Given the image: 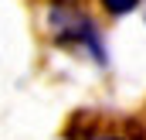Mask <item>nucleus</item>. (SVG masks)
Masks as SVG:
<instances>
[{
  "label": "nucleus",
  "mask_w": 146,
  "mask_h": 140,
  "mask_svg": "<svg viewBox=\"0 0 146 140\" xmlns=\"http://www.w3.org/2000/svg\"><path fill=\"white\" fill-rule=\"evenodd\" d=\"M99 7H102L109 17H126V14L139 10V7H143V0H99Z\"/></svg>",
  "instance_id": "obj_3"
},
{
  "label": "nucleus",
  "mask_w": 146,
  "mask_h": 140,
  "mask_svg": "<svg viewBox=\"0 0 146 140\" xmlns=\"http://www.w3.org/2000/svg\"><path fill=\"white\" fill-rule=\"evenodd\" d=\"M75 130H68L72 140H146V130L136 120H119V123H106V120H85L75 116Z\"/></svg>",
  "instance_id": "obj_2"
},
{
  "label": "nucleus",
  "mask_w": 146,
  "mask_h": 140,
  "mask_svg": "<svg viewBox=\"0 0 146 140\" xmlns=\"http://www.w3.org/2000/svg\"><path fill=\"white\" fill-rule=\"evenodd\" d=\"M44 31L51 38V44H58L65 51H75V55H85L99 69H109V48H106L99 21L85 7H78L75 0H51L48 3Z\"/></svg>",
  "instance_id": "obj_1"
},
{
  "label": "nucleus",
  "mask_w": 146,
  "mask_h": 140,
  "mask_svg": "<svg viewBox=\"0 0 146 140\" xmlns=\"http://www.w3.org/2000/svg\"><path fill=\"white\" fill-rule=\"evenodd\" d=\"M139 10H143V21H146V0H143V7H139Z\"/></svg>",
  "instance_id": "obj_4"
}]
</instances>
